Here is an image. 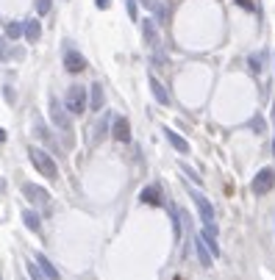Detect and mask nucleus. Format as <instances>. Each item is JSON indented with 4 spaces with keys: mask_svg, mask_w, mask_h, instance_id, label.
Returning <instances> with one entry per match:
<instances>
[{
    "mask_svg": "<svg viewBox=\"0 0 275 280\" xmlns=\"http://www.w3.org/2000/svg\"><path fill=\"white\" fill-rule=\"evenodd\" d=\"M28 158H31V164L37 166L39 175H45L48 181H58V166L56 161L48 156V153L42 150V147H28Z\"/></svg>",
    "mask_w": 275,
    "mask_h": 280,
    "instance_id": "obj_1",
    "label": "nucleus"
},
{
    "mask_svg": "<svg viewBox=\"0 0 275 280\" xmlns=\"http://www.w3.org/2000/svg\"><path fill=\"white\" fill-rule=\"evenodd\" d=\"M64 111H67V109H64L61 100H58V97H50V120H53L56 128L64 133V142H67V147H73V136H70V133H73V125H70V117L64 114Z\"/></svg>",
    "mask_w": 275,
    "mask_h": 280,
    "instance_id": "obj_2",
    "label": "nucleus"
},
{
    "mask_svg": "<svg viewBox=\"0 0 275 280\" xmlns=\"http://www.w3.org/2000/svg\"><path fill=\"white\" fill-rule=\"evenodd\" d=\"M86 89L84 86H70L67 89V97H64V109L70 111V114H75V117H81L86 111Z\"/></svg>",
    "mask_w": 275,
    "mask_h": 280,
    "instance_id": "obj_3",
    "label": "nucleus"
},
{
    "mask_svg": "<svg viewBox=\"0 0 275 280\" xmlns=\"http://www.w3.org/2000/svg\"><path fill=\"white\" fill-rule=\"evenodd\" d=\"M61 58H64V69L73 73V75H78V73H84V69H86V56L75 50L70 42H64V56Z\"/></svg>",
    "mask_w": 275,
    "mask_h": 280,
    "instance_id": "obj_4",
    "label": "nucleus"
},
{
    "mask_svg": "<svg viewBox=\"0 0 275 280\" xmlns=\"http://www.w3.org/2000/svg\"><path fill=\"white\" fill-rule=\"evenodd\" d=\"M192 200H195V205H197V214H200V222L206 225L209 230H212V233H217V225H214V208H212V202H209L206 197H203L200 192H195V189H192Z\"/></svg>",
    "mask_w": 275,
    "mask_h": 280,
    "instance_id": "obj_5",
    "label": "nucleus"
},
{
    "mask_svg": "<svg viewBox=\"0 0 275 280\" xmlns=\"http://www.w3.org/2000/svg\"><path fill=\"white\" fill-rule=\"evenodd\" d=\"M20 192L25 194V200H31L33 205H48V202H50V192L45 186H37V183H28L25 181L20 186Z\"/></svg>",
    "mask_w": 275,
    "mask_h": 280,
    "instance_id": "obj_6",
    "label": "nucleus"
},
{
    "mask_svg": "<svg viewBox=\"0 0 275 280\" xmlns=\"http://www.w3.org/2000/svg\"><path fill=\"white\" fill-rule=\"evenodd\" d=\"M272 186H275V172L267 166V169H261L259 175L253 178V183H250V189H253V194H267V192H272Z\"/></svg>",
    "mask_w": 275,
    "mask_h": 280,
    "instance_id": "obj_7",
    "label": "nucleus"
},
{
    "mask_svg": "<svg viewBox=\"0 0 275 280\" xmlns=\"http://www.w3.org/2000/svg\"><path fill=\"white\" fill-rule=\"evenodd\" d=\"M111 136L117 142H131V125H128L125 117H114V125H111Z\"/></svg>",
    "mask_w": 275,
    "mask_h": 280,
    "instance_id": "obj_8",
    "label": "nucleus"
},
{
    "mask_svg": "<svg viewBox=\"0 0 275 280\" xmlns=\"http://www.w3.org/2000/svg\"><path fill=\"white\" fill-rule=\"evenodd\" d=\"M139 200L145 202V205H164V200H161V189L156 186V183H150V186H145L142 189V194H139Z\"/></svg>",
    "mask_w": 275,
    "mask_h": 280,
    "instance_id": "obj_9",
    "label": "nucleus"
},
{
    "mask_svg": "<svg viewBox=\"0 0 275 280\" xmlns=\"http://www.w3.org/2000/svg\"><path fill=\"white\" fill-rule=\"evenodd\" d=\"M161 133L167 136V142H169V145H173L175 150L181 153V156H186V153H189V142H186V139H184V136H181V133H175L173 128H161Z\"/></svg>",
    "mask_w": 275,
    "mask_h": 280,
    "instance_id": "obj_10",
    "label": "nucleus"
},
{
    "mask_svg": "<svg viewBox=\"0 0 275 280\" xmlns=\"http://www.w3.org/2000/svg\"><path fill=\"white\" fill-rule=\"evenodd\" d=\"M89 111H100L103 109V103H106V94H103V86L100 83H92L89 86Z\"/></svg>",
    "mask_w": 275,
    "mask_h": 280,
    "instance_id": "obj_11",
    "label": "nucleus"
},
{
    "mask_svg": "<svg viewBox=\"0 0 275 280\" xmlns=\"http://www.w3.org/2000/svg\"><path fill=\"white\" fill-rule=\"evenodd\" d=\"M142 37L150 47H159V28H156V20H142Z\"/></svg>",
    "mask_w": 275,
    "mask_h": 280,
    "instance_id": "obj_12",
    "label": "nucleus"
},
{
    "mask_svg": "<svg viewBox=\"0 0 275 280\" xmlns=\"http://www.w3.org/2000/svg\"><path fill=\"white\" fill-rule=\"evenodd\" d=\"M33 261H37V266H39V272H42V275H45V277H48V280H58V277H61V275H58V269H56V266H53V264H50V261H48V258H45V255H42V253H37V255H33Z\"/></svg>",
    "mask_w": 275,
    "mask_h": 280,
    "instance_id": "obj_13",
    "label": "nucleus"
},
{
    "mask_svg": "<svg viewBox=\"0 0 275 280\" xmlns=\"http://www.w3.org/2000/svg\"><path fill=\"white\" fill-rule=\"evenodd\" d=\"M22 33H25V39L31 42H39V37H42V22L39 20H25L22 22Z\"/></svg>",
    "mask_w": 275,
    "mask_h": 280,
    "instance_id": "obj_14",
    "label": "nucleus"
},
{
    "mask_svg": "<svg viewBox=\"0 0 275 280\" xmlns=\"http://www.w3.org/2000/svg\"><path fill=\"white\" fill-rule=\"evenodd\" d=\"M195 253H197V261H200V266L212 269V261H214V255L209 253V247L203 244V239H200V236H195Z\"/></svg>",
    "mask_w": 275,
    "mask_h": 280,
    "instance_id": "obj_15",
    "label": "nucleus"
},
{
    "mask_svg": "<svg viewBox=\"0 0 275 280\" xmlns=\"http://www.w3.org/2000/svg\"><path fill=\"white\" fill-rule=\"evenodd\" d=\"M150 92H153L156 103H161V106H169V94H167V89L161 86L159 81H156V75H150Z\"/></svg>",
    "mask_w": 275,
    "mask_h": 280,
    "instance_id": "obj_16",
    "label": "nucleus"
},
{
    "mask_svg": "<svg viewBox=\"0 0 275 280\" xmlns=\"http://www.w3.org/2000/svg\"><path fill=\"white\" fill-rule=\"evenodd\" d=\"M22 222H25V228L31 230V233H39V228H42V219H39L37 211H22Z\"/></svg>",
    "mask_w": 275,
    "mask_h": 280,
    "instance_id": "obj_17",
    "label": "nucleus"
},
{
    "mask_svg": "<svg viewBox=\"0 0 275 280\" xmlns=\"http://www.w3.org/2000/svg\"><path fill=\"white\" fill-rule=\"evenodd\" d=\"M197 236H200V239H203V244H206V247H209V253H212L214 255V258H217V255H220V244H217V233H212V230H203V233H197Z\"/></svg>",
    "mask_w": 275,
    "mask_h": 280,
    "instance_id": "obj_18",
    "label": "nucleus"
},
{
    "mask_svg": "<svg viewBox=\"0 0 275 280\" xmlns=\"http://www.w3.org/2000/svg\"><path fill=\"white\" fill-rule=\"evenodd\" d=\"M139 3H142L145 9H150V11H153V14H156V20H159V22H164L167 11H164V6H161L159 0H139Z\"/></svg>",
    "mask_w": 275,
    "mask_h": 280,
    "instance_id": "obj_19",
    "label": "nucleus"
},
{
    "mask_svg": "<svg viewBox=\"0 0 275 280\" xmlns=\"http://www.w3.org/2000/svg\"><path fill=\"white\" fill-rule=\"evenodd\" d=\"M20 37H22V22L17 20L6 22V39H20Z\"/></svg>",
    "mask_w": 275,
    "mask_h": 280,
    "instance_id": "obj_20",
    "label": "nucleus"
},
{
    "mask_svg": "<svg viewBox=\"0 0 275 280\" xmlns=\"http://www.w3.org/2000/svg\"><path fill=\"white\" fill-rule=\"evenodd\" d=\"M261 61H264V56H261V53H256V56H250V58H248V64H250V73H253V75H259L261 69H264V67H261Z\"/></svg>",
    "mask_w": 275,
    "mask_h": 280,
    "instance_id": "obj_21",
    "label": "nucleus"
},
{
    "mask_svg": "<svg viewBox=\"0 0 275 280\" xmlns=\"http://www.w3.org/2000/svg\"><path fill=\"white\" fill-rule=\"evenodd\" d=\"M125 11H128V17H131L133 22L139 20V6H136V0H125Z\"/></svg>",
    "mask_w": 275,
    "mask_h": 280,
    "instance_id": "obj_22",
    "label": "nucleus"
},
{
    "mask_svg": "<svg viewBox=\"0 0 275 280\" xmlns=\"http://www.w3.org/2000/svg\"><path fill=\"white\" fill-rule=\"evenodd\" d=\"M250 128H253L256 133H264V130H267V125H264V117H261V114H256L253 120H250Z\"/></svg>",
    "mask_w": 275,
    "mask_h": 280,
    "instance_id": "obj_23",
    "label": "nucleus"
},
{
    "mask_svg": "<svg viewBox=\"0 0 275 280\" xmlns=\"http://www.w3.org/2000/svg\"><path fill=\"white\" fill-rule=\"evenodd\" d=\"M106 128H109V120H100V122H97V128H95V142H100L103 136H106Z\"/></svg>",
    "mask_w": 275,
    "mask_h": 280,
    "instance_id": "obj_24",
    "label": "nucleus"
},
{
    "mask_svg": "<svg viewBox=\"0 0 275 280\" xmlns=\"http://www.w3.org/2000/svg\"><path fill=\"white\" fill-rule=\"evenodd\" d=\"M50 6H53V0H37V11H39V14H48Z\"/></svg>",
    "mask_w": 275,
    "mask_h": 280,
    "instance_id": "obj_25",
    "label": "nucleus"
},
{
    "mask_svg": "<svg viewBox=\"0 0 275 280\" xmlns=\"http://www.w3.org/2000/svg\"><path fill=\"white\" fill-rule=\"evenodd\" d=\"M173 230H175V239H181V222H178V211L173 208Z\"/></svg>",
    "mask_w": 275,
    "mask_h": 280,
    "instance_id": "obj_26",
    "label": "nucleus"
},
{
    "mask_svg": "<svg viewBox=\"0 0 275 280\" xmlns=\"http://www.w3.org/2000/svg\"><path fill=\"white\" fill-rule=\"evenodd\" d=\"M0 58H9V39H0Z\"/></svg>",
    "mask_w": 275,
    "mask_h": 280,
    "instance_id": "obj_27",
    "label": "nucleus"
},
{
    "mask_svg": "<svg viewBox=\"0 0 275 280\" xmlns=\"http://www.w3.org/2000/svg\"><path fill=\"white\" fill-rule=\"evenodd\" d=\"M236 6L245 11H253V0H236Z\"/></svg>",
    "mask_w": 275,
    "mask_h": 280,
    "instance_id": "obj_28",
    "label": "nucleus"
},
{
    "mask_svg": "<svg viewBox=\"0 0 275 280\" xmlns=\"http://www.w3.org/2000/svg\"><path fill=\"white\" fill-rule=\"evenodd\" d=\"M95 6H97V9H100V11H106L109 6H111V0H95Z\"/></svg>",
    "mask_w": 275,
    "mask_h": 280,
    "instance_id": "obj_29",
    "label": "nucleus"
},
{
    "mask_svg": "<svg viewBox=\"0 0 275 280\" xmlns=\"http://www.w3.org/2000/svg\"><path fill=\"white\" fill-rule=\"evenodd\" d=\"M184 172H186V175H189V178H192V181H195V183H200V178H197V175H195V172H192V169H189V166H184Z\"/></svg>",
    "mask_w": 275,
    "mask_h": 280,
    "instance_id": "obj_30",
    "label": "nucleus"
},
{
    "mask_svg": "<svg viewBox=\"0 0 275 280\" xmlns=\"http://www.w3.org/2000/svg\"><path fill=\"white\" fill-rule=\"evenodd\" d=\"M6 139H9V133H6V130H3V128H0V145H3V142H6Z\"/></svg>",
    "mask_w": 275,
    "mask_h": 280,
    "instance_id": "obj_31",
    "label": "nucleus"
},
{
    "mask_svg": "<svg viewBox=\"0 0 275 280\" xmlns=\"http://www.w3.org/2000/svg\"><path fill=\"white\" fill-rule=\"evenodd\" d=\"M272 156H275V139H272Z\"/></svg>",
    "mask_w": 275,
    "mask_h": 280,
    "instance_id": "obj_32",
    "label": "nucleus"
},
{
    "mask_svg": "<svg viewBox=\"0 0 275 280\" xmlns=\"http://www.w3.org/2000/svg\"><path fill=\"white\" fill-rule=\"evenodd\" d=\"M0 280H3V275H0Z\"/></svg>",
    "mask_w": 275,
    "mask_h": 280,
    "instance_id": "obj_33",
    "label": "nucleus"
}]
</instances>
